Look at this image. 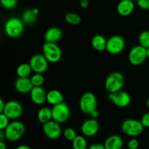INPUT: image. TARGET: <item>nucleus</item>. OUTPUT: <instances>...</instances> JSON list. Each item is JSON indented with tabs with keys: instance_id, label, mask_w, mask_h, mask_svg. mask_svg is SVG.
<instances>
[{
	"instance_id": "7ed1b4c3",
	"label": "nucleus",
	"mask_w": 149,
	"mask_h": 149,
	"mask_svg": "<svg viewBox=\"0 0 149 149\" xmlns=\"http://www.w3.org/2000/svg\"><path fill=\"white\" fill-rule=\"evenodd\" d=\"M4 131L7 140L10 142H15L23 137L26 131V127L20 121H15L10 123Z\"/></svg>"
},
{
	"instance_id": "39448f33",
	"label": "nucleus",
	"mask_w": 149,
	"mask_h": 149,
	"mask_svg": "<svg viewBox=\"0 0 149 149\" xmlns=\"http://www.w3.org/2000/svg\"><path fill=\"white\" fill-rule=\"evenodd\" d=\"M43 55L49 62L56 63L62 56V52L60 47L53 42H45L42 47Z\"/></svg>"
},
{
	"instance_id": "473e14b6",
	"label": "nucleus",
	"mask_w": 149,
	"mask_h": 149,
	"mask_svg": "<svg viewBox=\"0 0 149 149\" xmlns=\"http://www.w3.org/2000/svg\"><path fill=\"white\" fill-rule=\"evenodd\" d=\"M138 147H139V143H138V140H136V139L132 138L128 142V148L138 149Z\"/></svg>"
},
{
	"instance_id": "393cba45",
	"label": "nucleus",
	"mask_w": 149,
	"mask_h": 149,
	"mask_svg": "<svg viewBox=\"0 0 149 149\" xmlns=\"http://www.w3.org/2000/svg\"><path fill=\"white\" fill-rule=\"evenodd\" d=\"M73 149H88V143L84 136L77 135L72 141Z\"/></svg>"
},
{
	"instance_id": "a18cd8bd",
	"label": "nucleus",
	"mask_w": 149,
	"mask_h": 149,
	"mask_svg": "<svg viewBox=\"0 0 149 149\" xmlns=\"http://www.w3.org/2000/svg\"><path fill=\"white\" fill-rule=\"evenodd\" d=\"M126 149H130V148H126Z\"/></svg>"
},
{
	"instance_id": "412c9836",
	"label": "nucleus",
	"mask_w": 149,
	"mask_h": 149,
	"mask_svg": "<svg viewBox=\"0 0 149 149\" xmlns=\"http://www.w3.org/2000/svg\"><path fill=\"white\" fill-rule=\"evenodd\" d=\"M39 13V11L37 8L27 9L22 14L21 20L26 24H33L36 20Z\"/></svg>"
},
{
	"instance_id": "6ab92c4d",
	"label": "nucleus",
	"mask_w": 149,
	"mask_h": 149,
	"mask_svg": "<svg viewBox=\"0 0 149 149\" xmlns=\"http://www.w3.org/2000/svg\"><path fill=\"white\" fill-rule=\"evenodd\" d=\"M123 144V140L122 137L116 134L109 136L104 143L106 149H122Z\"/></svg>"
},
{
	"instance_id": "f8f14e48",
	"label": "nucleus",
	"mask_w": 149,
	"mask_h": 149,
	"mask_svg": "<svg viewBox=\"0 0 149 149\" xmlns=\"http://www.w3.org/2000/svg\"><path fill=\"white\" fill-rule=\"evenodd\" d=\"M61 124L51 120L46 124H43V132L47 137L51 140H55L60 137L62 134Z\"/></svg>"
},
{
	"instance_id": "4be33fe9",
	"label": "nucleus",
	"mask_w": 149,
	"mask_h": 149,
	"mask_svg": "<svg viewBox=\"0 0 149 149\" xmlns=\"http://www.w3.org/2000/svg\"><path fill=\"white\" fill-rule=\"evenodd\" d=\"M37 118L39 122L42 124H46L48 121L52 120V108H49L48 107L41 108L38 111Z\"/></svg>"
},
{
	"instance_id": "6e6552de",
	"label": "nucleus",
	"mask_w": 149,
	"mask_h": 149,
	"mask_svg": "<svg viewBox=\"0 0 149 149\" xmlns=\"http://www.w3.org/2000/svg\"><path fill=\"white\" fill-rule=\"evenodd\" d=\"M147 58L148 57H147L146 48H143L140 45L133 47L130 50L129 56H128L129 61L131 64L134 66L141 65L146 61Z\"/></svg>"
},
{
	"instance_id": "9b49d317",
	"label": "nucleus",
	"mask_w": 149,
	"mask_h": 149,
	"mask_svg": "<svg viewBox=\"0 0 149 149\" xmlns=\"http://www.w3.org/2000/svg\"><path fill=\"white\" fill-rule=\"evenodd\" d=\"M23 112V109L21 104L17 101L11 100L6 102L5 108L1 113L7 115L10 119L15 120L21 116Z\"/></svg>"
},
{
	"instance_id": "a878e982",
	"label": "nucleus",
	"mask_w": 149,
	"mask_h": 149,
	"mask_svg": "<svg viewBox=\"0 0 149 149\" xmlns=\"http://www.w3.org/2000/svg\"><path fill=\"white\" fill-rule=\"evenodd\" d=\"M65 21L71 25H78L81 23V16L77 13H68L65 14Z\"/></svg>"
},
{
	"instance_id": "f03ea898",
	"label": "nucleus",
	"mask_w": 149,
	"mask_h": 149,
	"mask_svg": "<svg viewBox=\"0 0 149 149\" xmlns=\"http://www.w3.org/2000/svg\"><path fill=\"white\" fill-rule=\"evenodd\" d=\"M125 83V77L123 74L118 72L109 74L105 81V88L109 93H116L122 91Z\"/></svg>"
},
{
	"instance_id": "0eeeda50",
	"label": "nucleus",
	"mask_w": 149,
	"mask_h": 149,
	"mask_svg": "<svg viewBox=\"0 0 149 149\" xmlns=\"http://www.w3.org/2000/svg\"><path fill=\"white\" fill-rule=\"evenodd\" d=\"M52 120L59 124L65 123L70 116L69 107L65 102L54 105L52 108Z\"/></svg>"
},
{
	"instance_id": "79ce46f5",
	"label": "nucleus",
	"mask_w": 149,
	"mask_h": 149,
	"mask_svg": "<svg viewBox=\"0 0 149 149\" xmlns=\"http://www.w3.org/2000/svg\"><path fill=\"white\" fill-rule=\"evenodd\" d=\"M146 51H147V57L149 58V48H147Z\"/></svg>"
},
{
	"instance_id": "2eb2a0df",
	"label": "nucleus",
	"mask_w": 149,
	"mask_h": 149,
	"mask_svg": "<svg viewBox=\"0 0 149 149\" xmlns=\"http://www.w3.org/2000/svg\"><path fill=\"white\" fill-rule=\"evenodd\" d=\"M31 99L34 104L41 105L47 101V93L42 86H34L30 92Z\"/></svg>"
},
{
	"instance_id": "f3484780",
	"label": "nucleus",
	"mask_w": 149,
	"mask_h": 149,
	"mask_svg": "<svg viewBox=\"0 0 149 149\" xmlns=\"http://www.w3.org/2000/svg\"><path fill=\"white\" fill-rule=\"evenodd\" d=\"M135 10V3L132 0H121L117 4L116 10L122 16H128Z\"/></svg>"
},
{
	"instance_id": "4c0bfd02",
	"label": "nucleus",
	"mask_w": 149,
	"mask_h": 149,
	"mask_svg": "<svg viewBox=\"0 0 149 149\" xmlns=\"http://www.w3.org/2000/svg\"><path fill=\"white\" fill-rule=\"evenodd\" d=\"M5 105H6V103L1 98V99H0V113L3 112V111H4V108H5Z\"/></svg>"
},
{
	"instance_id": "a211bd4d",
	"label": "nucleus",
	"mask_w": 149,
	"mask_h": 149,
	"mask_svg": "<svg viewBox=\"0 0 149 149\" xmlns=\"http://www.w3.org/2000/svg\"><path fill=\"white\" fill-rule=\"evenodd\" d=\"M63 36V32L60 28L50 27L46 31L45 34V39L46 42H53L56 43L61 39Z\"/></svg>"
},
{
	"instance_id": "f704fd0d",
	"label": "nucleus",
	"mask_w": 149,
	"mask_h": 149,
	"mask_svg": "<svg viewBox=\"0 0 149 149\" xmlns=\"http://www.w3.org/2000/svg\"><path fill=\"white\" fill-rule=\"evenodd\" d=\"M88 149H106L105 147L104 144H100V143H95V144L91 145Z\"/></svg>"
},
{
	"instance_id": "e433bc0d",
	"label": "nucleus",
	"mask_w": 149,
	"mask_h": 149,
	"mask_svg": "<svg viewBox=\"0 0 149 149\" xmlns=\"http://www.w3.org/2000/svg\"><path fill=\"white\" fill-rule=\"evenodd\" d=\"M99 115H100V113H99L98 110H97V109L95 110H93V111H92V112L90 113V117H91L92 118H94V119H97V118H98Z\"/></svg>"
},
{
	"instance_id": "7c9ffc66",
	"label": "nucleus",
	"mask_w": 149,
	"mask_h": 149,
	"mask_svg": "<svg viewBox=\"0 0 149 149\" xmlns=\"http://www.w3.org/2000/svg\"><path fill=\"white\" fill-rule=\"evenodd\" d=\"M10 118L4 115V113H0V130H5L9 126L10 123Z\"/></svg>"
},
{
	"instance_id": "cd10ccee",
	"label": "nucleus",
	"mask_w": 149,
	"mask_h": 149,
	"mask_svg": "<svg viewBox=\"0 0 149 149\" xmlns=\"http://www.w3.org/2000/svg\"><path fill=\"white\" fill-rule=\"evenodd\" d=\"M31 83L33 84V87L34 86H42L44 82H45V77L42 75V74L35 73L34 74L31 76Z\"/></svg>"
},
{
	"instance_id": "4468645a",
	"label": "nucleus",
	"mask_w": 149,
	"mask_h": 149,
	"mask_svg": "<svg viewBox=\"0 0 149 149\" xmlns=\"http://www.w3.org/2000/svg\"><path fill=\"white\" fill-rule=\"evenodd\" d=\"M99 126L98 121L94 118H90L83 122L81 127V131L83 135L85 137H90L95 135L99 131Z\"/></svg>"
},
{
	"instance_id": "72a5a7b5",
	"label": "nucleus",
	"mask_w": 149,
	"mask_h": 149,
	"mask_svg": "<svg viewBox=\"0 0 149 149\" xmlns=\"http://www.w3.org/2000/svg\"><path fill=\"white\" fill-rule=\"evenodd\" d=\"M141 121L144 127L149 128V111L148 112H146V113L143 115Z\"/></svg>"
},
{
	"instance_id": "a19ab883",
	"label": "nucleus",
	"mask_w": 149,
	"mask_h": 149,
	"mask_svg": "<svg viewBox=\"0 0 149 149\" xmlns=\"http://www.w3.org/2000/svg\"><path fill=\"white\" fill-rule=\"evenodd\" d=\"M0 149H7V145L4 141H0Z\"/></svg>"
},
{
	"instance_id": "aec40b11",
	"label": "nucleus",
	"mask_w": 149,
	"mask_h": 149,
	"mask_svg": "<svg viewBox=\"0 0 149 149\" xmlns=\"http://www.w3.org/2000/svg\"><path fill=\"white\" fill-rule=\"evenodd\" d=\"M63 100L64 96L60 91L52 89L47 93V102L52 106L62 103L63 102Z\"/></svg>"
},
{
	"instance_id": "2f4dec72",
	"label": "nucleus",
	"mask_w": 149,
	"mask_h": 149,
	"mask_svg": "<svg viewBox=\"0 0 149 149\" xmlns=\"http://www.w3.org/2000/svg\"><path fill=\"white\" fill-rule=\"evenodd\" d=\"M137 5L144 10H149V0H138Z\"/></svg>"
},
{
	"instance_id": "ea45409f",
	"label": "nucleus",
	"mask_w": 149,
	"mask_h": 149,
	"mask_svg": "<svg viewBox=\"0 0 149 149\" xmlns=\"http://www.w3.org/2000/svg\"><path fill=\"white\" fill-rule=\"evenodd\" d=\"M15 149H31L29 146L26 145H20L17 146Z\"/></svg>"
},
{
	"instance_id": "c756f323",
	"label": "nucleus",
	"mask_w": 149,
	"mask_h": 149,
	"mask_svg": "<svg viewBox=\"0 0 149 149\" xmlns=\"http://www.w3.org/2000/svg\"><path fill=\"white\" fill-rule=\"evenodd\" d=\"M3 7L7 10H11L15 8L17 4V0H0Z\"/></svg>"
},
{
	"instance_id": "ddd939ff",
	"label": "nucleus",
	"mask_w": 149,
	"mask_h": 149,
	"mask_svg": "<svg viewBox=\"0 0 149 149\" xmlns=\"http://www.w3.org/2000/svg\"><path fill=\"white\" fill-rule=\"evenodd\" d=\"M109 99L112 101L115 105L119 108L127 107L131 102L130 95L126 91H119L116 93H109Z\"/></svg>"
},
{
	"instance_id": "bb28decb",
	"label": "nucleus",
	"mask_w": 149,
	"mask_h": 149,
	"mask_svg": "<svg viewBox=\"0 0 149 149\" xmlns=\"http://www.w3.org/2000/svg\"><path fill=\"white\" fill-rule=\"evenodd\" d=\"M140 45L145 48H149V31H143L141 32L138 38Z\"/></svg>"
},
{
	"instance_id": "c03bdc74",
	"label": "nucleus",
	"mask_w": 149,
	"mask_h": 149,
	"mask_svg": "<svg viewBox=\"0 0 149 149\" xmlns=\"http://www.w3.org/2000/svg\"><path fill=\"white\" fill-rule=\"evenodd\" d=\"M132 1H138V0H132Z\"/></svg>"
},
{
	"instance_id": "49530a36",
	"label": "nucleus",
	"mask_w": 149,
	"mask_h": 149,
	"mask_svg": "<svg viewBox=\"0 0 149 149\" xmlns=\"http://www.w3.org/2000/svg\"><path fill=\"white\" fill-rule=\"evenodd\" d=\"M88 1H89V0H88Z\"/></svg>"
},
{
	"instance_id": "20e7f679",
	"label": "nucleus",
	"mask_w": 149,
	"mask_h": 149,
	"mask_svg": "<svg viewBox=\"0 0 149 149\" xmlns=\"http://www.w3.org/2000/svg\"><path fill=\"white\" fill-rule=\"evenodd\" d=\"M122 131L126 135L130 137H138L143 131L144 127L141 121L136 119L129 118L126 119L122 124Z\"/></svg>"
},
{
	"instance_id": "58836bf2",
	"label": "nucleus",
	"mask_w": 149,
	"mask_h": 149,
	"mask_svg": "<svg viewBox=\"0 0 149 149\" xmlns=\"http://www.w3.org/2000/svg\"><path fill=\"white\" fill-rule=\"evenodd\" d=\"M4 139H6L5 132L4 130H1L0 131V141H4Z\"/></svg>"
},
{
	"instance_id": "37998d69",
	"label": "nucleus",
	"mask_w": 149,
	"mask_h": 149,
	"mask_svg": "<svg viewBox=\"0 0 149 149\" xmlns=\"http://www.w3.org/2000/svg\"><path fill=\"white\" fill-rule=\"evenodd\" d=\"M146 105H147V107H148V109H149V97L148 98V99H147Z\"/></svg>"
},
{
	"instance_id": "f257e3e1",
	"label": "nucleus",
	"mask_w": 149,
	"mask_h": 149,
	"mask_svg": "<svg viewBox=\"0 0 149 149\" xmlns=\"http://www.w3.org/2000/svg\"><path fill=\"white\" fill-rule=\"evenodd\" d=\"M24 30V23L17 18H10L4 24V31L8 37L17 38L23 34Z\"/></svg>"
},
{
	"instance_id": "b1692460",
	"label": "nucleus",
	"mask_w": 149,
	"mask_h": 149,
	"mask_svg": "<svg viewBox=\"0 0 149 149\" xmlns=\"http://www.w3.org/2000/svg\"><path fill=\"white\" fill-rule=\"evenodd\" d=\"M32 72L29 63H23L17 67L16 73L19 77H29Z\"/></svg>"
},
{
	"instance_id": "c85d7f7f",
	"label": "nucleus",
	"mask_w": 149,
	"mask_h": 149,
	"mask_svg": "<svg viewBox=\"0 0 149 149\" xmlns=\"http://www.w3.org/2000/svg\"><path fill=\"white\" fill-rule=\"evenodd\" d=\"M63 135L64 137H65L67 140H68V141H73V140L77 137V134L74 129L68 127V128H66L64 130Z\"/></svg>"
},
{
	"instance_id": "423d86ee",
	"label": "nucleus",
	"mask_w": 149,
	"mask_h": 149,
	"mask_svg": "<svg viewBox=\"0 0 149 149\" xmlns=\"http://www.w3.org/2000/svg\"><path fill=\"white\" fill-rule=\"evenodd\" d=\"M79 108L85 114L90 115L92 111L97 109V99L91 92H86L81 96L79 100Z\"/></svg>"
},
{
	"instance_id": "1a4fd4ad",
	"label": "nucleus",
	"mask_w": 149,
	"mask_h": 149,
	"mask_svg": "<svg viewBox=\"0 0 149 149\" xmlns=\"http://www.w3.org/2000/svg\"><path fill=\"white\" fill-rule=\"evenodd\" d=\"M125 42L123 37L119 35H113L107 39L106 51L111 54H119L124 51Z\"/></svg>"
},
{
	"instance_id": "5701e85b",
	"label": "nucleus",
	"mask_w": 149,
	"mask_h": 149,
	"mask_svg": "<svg viewBox=\"0 0 149 149\" xmlns=\"http://www.w3.org/2000/svg\"><path fill=\"white\" fill-rule=\"evenodd\" d=\"M92 45L96 51H103L106 50L107 39L100 34L95 35L92 39Z\"/></svg>"
},
{
	"instance_id": "dca6fc26",
	"label": "nucleus",
	"mask_w": 149,
	"mask_h": 149,
	"mask_svg": "<svg viewBox=\"0 0 149 149\" xmlns=\"http://www.w3.org/2000/svg\"><path fill=\"white\" fill-rule=\"evenodd\" d=\"M15 88L16 91L20 93H30L33 88L31 78L29 77H19L15 82Z\"/></svg>"
},
{
	"instance_id": "9d476101",
	"label": "nucleus",
	"mask_w": 149,
	"mask_h": 149,
	"mask_svg": "<svg viewBox=\"0 0 149 149\" xmlns=\"http://www.w3.org/2000/svg\"><path fill=\"white\" fill-rule=\"evenodd\" d=\"M48 63L49 61L43 54H35L29 61V64L31 67L32 71L39 74H42L47 71L48 68Z\"/></svg>"
},
{
	"instance_id": "c9c22d12",
	"label": "nucleus",
	"mask_w": 149,
	"mask_h": 149,
	"mask_svg": "<svg viewBox=\"0 0 149 149\" xmlns=\"http://www.w3.org/2000/svg\"><path fill=\"white\" fill-rule=\"evenodd\" d=\"M79 4H80V7H81V8L86 9L89 7L90 3H89L88 0H81V1H80Z\"/></svg>"
}]
</instances>
